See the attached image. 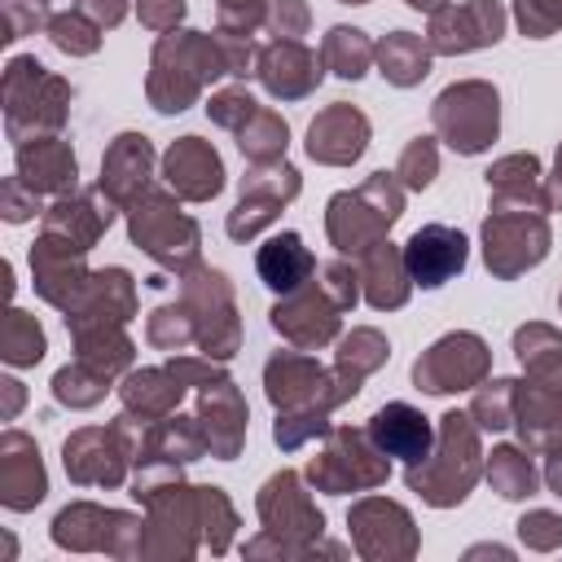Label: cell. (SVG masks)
<instances>
[{"label":"cell","mask_w":562,"mask_h":562,"mask_svg":"<svg viewBox=\"0 0 562 562\" xmlns=\"http://www.w3.org/2000/svg\"><path fill=\"white\" fill-rule=\"evenodd\" d=\"M299 193V171L294 167H272V171H255L241 180V202L237 211L228 215V233L241 241V237H255L277 211L285 198Z\"/></svg>","instance_id":"9"},{"label":"cell","mask_w":562,"mask_h":562,"mask_svg":"<svg viewBox=\"0 0 562 562\" xmlns=\"http://www.w3.org/2000/svg\"><path fill=\"white\" fill-rule=\"evenodd\" d=\"M492 483L501 487V496H527L536 487V474L514 448H501L492 452Z\"/></svg>","instance_id":"24"},{"label":"cell","mask_w":562,"mask_h":562,"mask_svg":"<svg viewBox=\"0 0 562 562\" xmlns=\"http://www.w3.org/2000/svg\"><path fill=\"white\" fill-rule=\"evenodd\" d=\"M237 136H241V140H237L241 154H250L255 162H272V158H281V149H285V123H281L277 114H268V110H255Z\"/></svg>","instance_id":"23"},{"label":"cell","mask_w":562,"mask_h":562,"mask_svg":"<svg viewBox=\"0 0 562 562\" xmlns=\"http://www.w3.org/2000/svg\"><path fill=\"white\" fill-rule=\"evenodd\" d=\"M259 79L277 97H303L321 83V61L294 40H277L259 53Z\"/></svg>","instance_id":"13"},{"label":"cell","mask_w":562,"mask_h":562,"mask_svg":"<svg viewBox=\"0 0 562 562\" xmlns=\"http://www.w3.org/2000/svg\"><path fill=\"white\" fill-rule=\"evenodd\" d=\"M373 48L364 40V31H351V26H334L329 40H325V61L342 75V79H360L364 66H369Z\"/></svg>","instance_id":"22"},{"label":"cell","mask_w":562,"mask_h":562,"mask_svg":"<svg viewBox=\"0 0 562 562\" xmlns=\"http://www.w3.org/2000/svg\"><path fill=\"white\" fill-rule=\"evenodd\" d=\"M364 281H369V303L373 307H400L408 299V268L404 255H395L391 246H373L369 263H364Z\"/></svg>","instance_id":"18"},{"label":"cell","mask_w":562,"mask_h":562,"mask_svg":"<svg viewBox=\"0 0 562 562\" xmlns=\"http://www.w3.org/2000/svg\"><path fill=\"white\" fill-rule=\"evenodd\" d=\"M558 198H562V149H558Z\"/></svg>","instance_id":"37"},{"label":"cell","mask_w":562,"mask_h":562,"mask_svg":"<svg viewBox=\"0 0 562 562\" xmlns=\"http://www.w3.org/2000/svg\"><path fill=\"white\" fill-rule=\"evenodd\" d=\"M13 364H31V360H40L44 356V334L22 316V312H13V321H9V351H4Z\"/></svg>","instance_id":"26"},{"label":"cell","mask_w":562,"mask_h":562,"mask_svg":"<svg viewBox=\"0 0 562 562\" xmlns=\"http://www.w3.org/2000/svg\"><path fill=\"white\" fill-rule=\"evenodd\" d=\"M514 347L527 373L544 382V391H562V338H553L544 325H531V329H518Z\"/></svg>","instance_id":"19"},{"label":"cell","mask_w":562,"mask_h":562,"mask_svg":"<svg viewBox=\"0 0 562 562\" xmlns=\"http://www.w3.org/2000/svg\"><path fill=\"white\" fill-rule=\"evenodd\" d=\"M400 176L408 189H426L435 180V145L430 140H413L400 158Z\"/></svg>","instance_id":"28"},{"label":"cell","mask_w":562,"mask_h":562,"mask_svg":"<svg viewBox=\"0 0 562 562\" xmlns=\"http://www.w3.org/2000/svg\"><path fill=\"white\" fill-rule=\"evenodd\" d=\"M22 176L35 189H70L75 184V154L66 145H57V140L22 149Z\"/></svg>","instance_id":"20"},{"label":"cell","mask_w":562,"mask_h":562,"mask_svg":"<svg viewBox=\"0 0 562 562\" xmlns=\"http://www.w3.org/2000/svg\"><path fill=\"white\" fill-rule=\"evenodd\" d=\"M250 61V44H241L237 35L233 40H202L198 31H180V35H167L154 53V79H149V97L162 114L171 110H184L193 101V92L202 88V79H215V75H241Z\"/></svg>","instance_id":"1"},{"label":"cell","mask_w":562,"mask_h":562,"mask_svg":"<svg viewBox=\"0 0 562 562\" xmlns=\"http://www.w3.org/2000/svg\"><path fill=\"white\" fill-rule=\"evenodd\" d=\"M259 18H263V0H220V22L228 31H241L246 35Z\"/></svg>","instance_id":"32"},{"label":"cell","mask_w":562,"mask_h":562,"mask_svg":"<svg viewBox=\"0 0 562 562\" xmlns=\"http://www.w3.org/2000/svg\"><path fill=\"white\" fill-rule=\"evenodd\" d=\"M162 171H167V184H171L176 193L193 198V202H206V198H215V193H220V184H224V167H220V154H215L206 140H198V136H184V140H176V145L167 149V162H162Z\"/></svg>","instance_id":"10"},{"label":"cell","mask_w":562,"mask_h":562,"mask_svg":"<svg viewBox=\"0 0 562 562\" xmlns=\"http://www.w3.org/2000/svg\"><path fill=\"white\" fill-rule=\"evenodd\" d=\"M514 386H518V382H492V386H487V391L474 400V417H479V426H492V430L509 426V413H505V404H509Z\"/></svg>","instance_id":"29"},{"label":"cell","mask_w":562,"mask_h":562,"mask_svg":"<svg viewBox=\"0 0 562 562\" xmlns=\"http://www.w3.org/2000/svg\"><path fill=\"white\" fill-rule=\"evenodd\" d=\"M378 57H382V75H386L391 83H400V88L426 79V70H430V53H426L422 40L408 35V31H395V35L378 48Z\"/></svg>","instance_id":"21"},{"label":"cell","mask_w":562,"mask_h":562,"mask_svg":"<svg viewBox=\"0 0 562 562\" xmlns=\"http://www.w3.org/2000/svg\"><path fill=\"white\" fill-rule=\"evenodd\" d=\"M272 26H277L285 40H294V35H303V26H307V9H303L299 0H277V9H272Z\"/></svg>","instance_id":"33"},{"label":"cell","mask_w":562,"mask_h":562,"mask_svg":"<svg viewBox=\"0 0 562 562\" xmlns=\"http://www.w3.org/2000/svg\"><path fill=\"white\" fill-rule=\"evenodd\" d=\"M518 22L527 35H549L562 22V0H518Z\"/></svg>","instance_id":"30"},{"label":"cell","mask_w":562,"mask_h":562,"mask_svg":"<svg viewBox=\"0 0 562 562\" xmlns=\"http://www.w3.org/2000/svg\"><path fill=\"white\" fill-rule=\"evenodd\" d=\"M48 31H53V44L66 48V53H92L97 48V26H88L79 13L75 18L70 13L66 18H53Z\"/></svg>","instance_id":"27"},{"label":"cell","mask_w":562,"mask_h":562,"mask_svg":"<svg viewBox=\"0 0 562 562\" xmlns=\"http://www.w3.org/2000/svg\"><path fill=\"white\" fill-rule=\"evenodd\" d=\"M255 268H259V277H263L268 290L294 294L312 277V250L303 246L299 233H277V237H268V246H259Z\"/></svg>","instance_id":"15"},{"label":"cell","mask_w":562,"mask_h":562,"mask_svg":"<svg viewBox=\"0 0 562 562\" xmlns=\"http://www.w3.org/2000/svg\"><path fill=\"white\" fill-rule=\"evenodd\" d=\"M369 439L386 457L404 461H426L430 457V422L413 404H386L369 417Z\"/></svg>","instance_id":"12"},{"label":"cell","mask_w":562,"mask_h":562,"mask_svg":"<svg viewBox=\"0 0 562 562\" xmlns=\"http://www.w3.org/2000/svg\"><path fill=\"white\" fill-rule=\"evenodd\" d=\"M132 237L171 268H184L198 259V224L189 215H180L162 193H149L132 206Z\"/></svg>","instance_id":"5"},{"label":"cell","mask_w":562,"mask_h":562,"mask_svg":"<svg viewBox=\"0 0 562 562\" xmlns=\"http://www.w3.org/2000/svg\"><path fill=\"white\" fill-rule=\"evenodd\" d=\"M347 4H364V0H347Z\"/></svg>","instance_id":"38"},{"label":"cell","mask_w":562,"mask_h":562,"mask_svg":"<svg viewBox=\"0 0 562 562\" xmlns=\"http://www.w3.org/2000/svg\"><path fill=\"white\" fill-rule=\"evenodd\" d=\"M395 220H400V184H395L386 171L369 176L364 189L338 193V198L329 202V237H334L338 250H351V255L373 250L378 237H382Z\"/></svg>","instance_id":"2"},{"label":"cell","mask_w":562,"mask_h":562,"mask_svg":"<svg viewBox=\"0 0 562 562\" xmlns=\"http://www.w3.org/2000/svg\"><path fill=\"white\" fill-rule=\"evenodd\" d=\"M483 369H487V347L474 334H448L413 364V378H417V386L443 395V391H461V386L479 382Z\"/></svg>","instance_id":"6"},{"label":"cell","mask_w":562,"mask_h":562,"mask_svg":"<svg viewBox=\"0 0 562 562\" xmlns=\"http://www.w3.org/2000/svg\"><path fill=\"white\" fill-rule=\"evenodd\" d=\"M180 13H184V4H180V0H140V18H145L154 31L176 26V22H180Z\"/></svg>","instance_id":"34"},{"label":"cell","mask_w":562,"mask_h":562,"mask_svg":"<svg viewBox=\"0 0 562 562\" xmlns=\"http://www.w3.org/2000/svg\"><path fill=\"white\" fill-rule=\"evenodd\" d=\"M527 211V206H522ZM509 206H496V215L483 224V259L496 277H518L522 268L540 263L549 250V228L540 215H522Z\"/></svg>","instance_id":"4"},{"label":"cell","mask_w":562,"mask_h":562,"mask_svg":"<svg viewBox=\"0 0 562 562\" xmlns=\"http://www.w3.org/2000/svg\"><path fill=\"white\" fill-rule=\"evenodd\" d=\"M202 417H211V422H206V426H211V448H215L220 457H233V452H237V439H241V430H246V408H241L237 391L228 386V378L206 391Z\"/></svg>","instance_id":"17"},{"label":"cell","mask_w":562,"mask_h":562,"mask_svg":"<svg viewBox=\"0 0 562 562\" xmlns=\"http://www.w3.org/2000/svg\"><path fill=\"white\" fill-rule=\"evenodd\" d=\"M364 140H369V123L360 110L351 105H334L325 110L312 127H307V154L321 158V162H356L364 154Z\"/></svg>","instance_id":"11"},{"label":"cell","mask_w":562,"mask_h":562,"mask_svg":"<svg viewBox=\"0 0 562 562\" xmlns=\"http://www.w3.org/2000/svg\"><path fill=\"white\" fill-rule=\"evenodd\" d=\"M404 268H408V281L413 285H443L448 277H457L465 268V237L448 224H426L408 237L404 246Z\"/></svg>","instance_id":"7"},{"label":"cell","mask_w":562,"mask_h":562,"mask_svg":"<svg viewBox=\"0 0 562 562\" xmlns=\"http://www.w3.org/2000/svg\"><path fill=\"white\" fill-rule=\"evenodd\" d=\"M501 31H505V9L496 0H470L461 9H435L430 44L439 53H465V48L496 44Z\"/></svg>","instance_id":"8"},{"label":"cell","mask_w":562,"mask_h":562,"mask_svg":"<svg viewBox=\"0 0 562 562\" xmlns=\"http://www.w3.org/2000/svg\"><path fill=\"white\" fill-rule=\"evenodd\" d=\"M255 114V101L241 92V88H233V92H220L215 101H211V119L215 123H224V127H246V119Z\"/></svg>","instance_id":"31"},{"label":"cell","mask_w":562,"mask_h":562,"mask_svg":"<svg viewBox=\"0 0 562 562\" xmlns=\"http://www.w3.org/2000/svg\"><path fill=\"white\" fill-rule=\"evenodd\" d=\"M386 360V342L373 334V329H356L347 342H342V364H351V373H369Z\"/></svg>","instance_id":"25"},{"label":"cell","mask_w":562,"mask_h":562,"mask_svg":"<svg viewBox=\"0 0 562 562\" xmlns=\"http://www.w3.org/2000/svg\"><path fill=\"white\" fill-rule=\"evenodd\" d=\"M79 9L97 13V22H105V26H114L123 18V0H79Z\"/></svg>","instance_id":"35"},{"label":"cell","mask_w":562,"mask_h":562,"mask_svg":"<svg viewBox=\"0 0 562 562\" xmlns=\"http://www.w3.org/2000/svg\"><path fill=\"white\" fill-rule=\"evenodd\" d=\"M496 92L487 83H457L435 101V127L457 154H479L496 140Z\"/></svg>","instance_id":"3"},{"label":"cell","mask_w":562,"mask_h":562,"mask_svg":"<svg viewBox=\"0 0 562 562\" xmlns=\"http://www.w3.org/2000/svg\"><path fill=\"white\" fill-rule=\"evenodd\" d=\"M329 299H334V294L325 290V281H321L316 294H299V290H294L290 303H277V307H272V325H277L281 334H290L294 342H303V347L325 342V338H334V329H338V303H329Z\"/></svg>","instance_id":"14"},{"label":"cell","mask_w":562,"mask_h":562,"mask_svg":"<svg viewBox=\"0 0 562 562\" xmlns=\"http://www.w3.org/2000/svg\"><path fill=\"white\" fill-rule=\"evenodd\" d=\"M149 158H154L149 140L136 136V132H123V136L114 140V149L105 154V162H101V189H105L114 202H127V198L136 193V184H145Z\"/></svg>","instance_id":"16"},{"label":"cell","mask_w":562,"mask_h":562,"mask_svg":"<svg viewBox=\"0 0 562 562\" xmlns=\"http://www.w3.org/2000/svg\"><path fill=\"white\" fill-rule=\"evenodd\" d=\"M408 4H413V9H439L443 0H408Z\"/></svg>","instance_id":"36"}]
</instances>
